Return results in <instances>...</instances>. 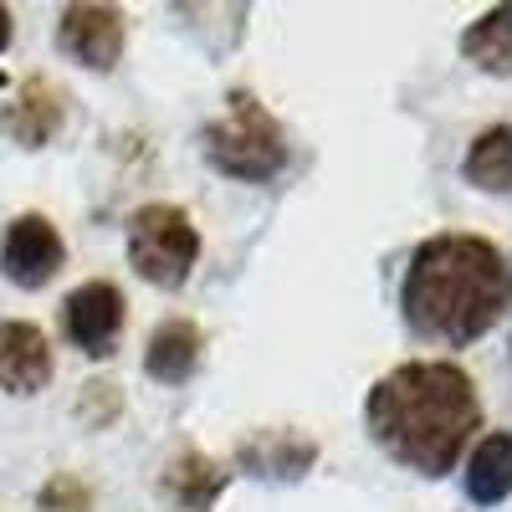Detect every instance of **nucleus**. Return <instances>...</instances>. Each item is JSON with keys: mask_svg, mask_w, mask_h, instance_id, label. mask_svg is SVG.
I'll list each match as a JSON object with an SVG mask.
<instances>
[{"mask_svg": "<svg viewBox=\"0 0 512 512\" xmlns=\"http://www.w3.org/2000/svg\"><path fill=\"white\" fill-rule=\"evenodd\" d=\"M364 415L395 461L441 477L477 431V390L456 364H400L369 390Z\"/></svg>", "mask_w": 512, "mask_h": 512, "instance_id": "1", "label": "nucleus"}, {"mask_svg": "<svg viewBox=\"0 0 512 512\" xmlns=\"http://www.w3.org/2000/svg\"><path fill=\"white\" fill-rule=\"evenodd\" d=\"M507 308V262L492 241L436 236L415 251L405 277V318L425 338L472 344Z\"/></svg>", "mask_w": 512, "mask_h": 512, "instance_id": "2", "label": "nucleus"}, {"mask_svg": "<svg viewBox=\"0 0 512 512\" xmlns=\"http://www.w3.org/2000/svg\"><path fill=\"white\" fill-rule=\"evenodd\" d=\"M210 159H216L226 175H236V180H267V175L282 169L287 144H282V128L272 123V113L256 98L236 93L231 113L210 128Z\"/></svg>", "mask_w": 512, "mask_h": 512, "instance_id": "3", "label": "nucleus"}, {"mask_svg": "<svg viewBox=\"0 0 512 512\" xmlns=\"http://www.w3.org/2000/svg\"><path fill=\"white\" fill-rule=\"evenodd\" d=\"M128 256H134L144 282L180 287L200 256V236L180 205H144L128 226Z\"/></svg>", "mask_w": 512, "mask_h": 512, "instance_id": "4", "label": "nucleus"}, {"mask_svg": "<svg viewBox=\"0 0 512 512\" xmlns=\"http://www.w3.org/2000/svg\"><path fill=\"white\" fill-rule=\"evenodd\" d=\"M0 267L16 287H41L52 282L62 267V236L47 216H21L6 231V246H0Z\"/></svg>", "mask_w": 512, "mask_h": 512, "instance_id": "5", "label": "nucleus"}, {"mask_svg": "<svg viewBox=\"0 0 512 512\" xmlns=\"http://www.w3.org/2000/svg\"><path fill=\"white\" fill-rule=\"evenodd\" d=\"M62 328L77 349H88V354H108L113 349V338L123 328V297L108 287V282H88V287H77L67 303H62Z\"/></svg>", "mask_w": 512, "mask_h": 512, "instance_id": "6", "label": "nucleus"}, {"mask_svg": "<svg viewBox=\"0 0 512 512\" xmlns=\"http://www.w3.org/2000/svg\"><path fill=\"white\" fill-rule=\"evenodd\" d=\"M52 379V344L31 323H0V384L11 395H36Z\"/></svg>", "mask_w": 512, "mask_h": 512, "instance_id": "7", "label": "nucleus"}, {"mask_svg": "<svg viewBox=\"0 0 512 512\" xmlns=\"http://www.w3.org/2000/svg\"><path fill=\"white\" fill-rule=\"evenodd\" d=\"M62 47L88 62V67H113L123 52V16L113 6H67L62 16Z\"/></svg>", "mask_w": 512, "mask_h": 512, "instance_id": "8", "label": "nucleus"}, {"mask_svg": "<svg viewBox=\"0 0 512 512\" xmlns=\"http://www.w3.org/2000/svg\"><path fill=\"white\" fill-rule=\"evenodd\" d=\"M57 123H62V93L52 88L47 77H31L26 88L16 93L11 113H6V128L26 149H36V144H47L57 134Z\"/></svg>", "mask_w": 512, "mask_h": 512, "instance_id": "9", "label": "nucleus"}, {"mask_svg": "<svg viewBox=\"0 0 512 512\" xmlns=\"http://www.w3.org/2000/svg\"><path fill=\"white\" fill-rule=\"evenodd\" d=\"M195 364H200V333H195V323H185V318L159 323L154 338H149L144 369L154 379H164V384H180V379L195 374Z\"/></svg>", "mask_w": 512, "mask_h": 512, "instance_id": "10", "label": "nucleus"}, {"mask_svg": "<svg viewBox=\"0 0 512 512\" xmlns=\"http://www.w3.org/2000/svg\"><path fill=\"white\" fill-rule=\"evenodd\" d=\"M164 487H169V497H175L180 507H190V512H205L210 502L221 497V487H226V472H221V461H210V456L190 451V456H180L175 466H169Z\"/></svg>", "mask_w": 512, "mask_h": 512, "instance_id": "11", "label": "nucleus"}, {"mask_svg": "<svg viewBox=\"0 0 512 512\" xmlns=\"http://www.w3.org/2000/svg\"><path fill=\"white\" fill-rule=\"evenodd\" d=\"M507 487H512V441L502 431H492L477 446L472 466H466V492H472L477 502H502Z\"/></svg>", "mask_w": 512, "mask_h": 512, "instance_id": "12", "label": "nucleus"}, {"mask_svg": "<svg viewBox=\"0 0 512 512\" xmlns=\"http://www.w3.org/2000/svg\"><path fill=\"white\" fill-rule=\"evenodd\" d=\"M512 134H507V123H497V128H487V134L472 144V159H466V175H472L482 190H507V180H512V169H507V159H512Z\"/></svg>", "mask_w": 512, "mask_h": 512, "instance_id": "13", "label": "nucleus"}, {"mask_svg": "<svg viewBox=\"0 0 512 512\" xmlns=\"http://www.w3.org/2000/svg\"><path fill=\"white\" fill-rule=\"evenodd\" d=\"M507 21H512V11L507 6H497L492 16H482L472 31H466V41H461V52L472 57L477 67H492V72H507Z\"/></svg>", "mask_w": 512, "mask_h": 512, "instance_id": "14", "label": "nucleus"}, {"mask_svg": "<svg viewBox=\"0 0 512 512\" xmlns=\"http://www.w3.org/2000/svg\"><path fill=\"white\" fill-rule=\"evenodd\" d=\"M267 446H272V456H256V466H262V472H272V477H297V472L313 461V441H297V436L282 441V436H272Z\"/></svg>", "mask_w": 512, "mask_h": 512, "instance_id": "15", "label": "nucleus"}, {"mask_svg": "<svg viewBox=\"0 0 512 512\" xmlns=\"http://www.w3.org/2000/svg\"><path fill=\"white\" fill-rule=\"evenodd\" d=\"M36 512H93V487L77 477H57V482H47Z\"/></svg>", "mask_w": 512, "mask_h": 512, "instance_id": "16", "label": "nucleus"}, {"mask_svg": "<svg viewBox=\"0 0 512 512\" xmlns=\"http://www.w3.org/2000/svg\"><path fill=\"white\" fill-rule=\"evenodd\" d=\"M6 41H11V11L0 6V52H6Z\"/></svg>", "mask_w": 512, "mask_h": 512, "instance_id": "17", "label": "nucleus"}]
</instances>
